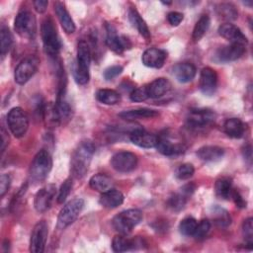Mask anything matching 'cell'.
I'll return each mask as SVG.
<instances>
[{
	"label": "cell",
	"mask_w": 253,
	"mask_h": 253,
	"mask_svg": "<svg viewBox=\"0 0 253 253\" xmlns=\"http://www.w3.org/2000/svg\"><path fill=\"white\" fill-rule=\"evenodd\" d=\"M95 146L91 141H82L73 151L70 159V172L73 178L81 179L88 172Z\"/></svg>",
	"instance_id": "1"
},
{
	"label": "cell",
	"mask_w": 253,
	"mask_h": 253,
	"mask_svg": "<svg viewBox=\"0 0 253 253\" xmlns=\"http://www.w3.org/2000/svg\"><path fill=\"white\" fill-rule=\"evenodd\" d=\"M91 63V50L85 41H80L77 45V56L74 67V79L80 85H85L89 81V69Z\"/></svg>",
	"instance_id": "2"
},
{
	"label": "cell",
	"mask_w": 253,
	"mask_h": 253,
	"mask_svg": "<svg viewBox=\"0 0 253 253\" xmlns=\"http://www.w3.org/2000/svg\"><path fill=\"white\" fill-rule=\"evenodd\" d=\"M41 35L44 51L49 56L55 57L61 48V42L58 37L54 22L50 17H47L43 20L41 28Z\"/></svg>",
	"instance_id": "3"
},
{
	"label": "cell",
	"mask_w": 253,
	"mask_h": 253,
	"mask_svg": "<svg viewBox=\"0 0 253 253\" xmlns=\"http://www.w3.org/2000/svg\"><path fill=\"white\" fill-rule=\"evenodd\" d=\"M142 219V212L137 209H129L115 215L112 224L114 228L124 235L131 232L132 228L136 226Z\"/></svg>",
	"instance_id": "4"
},
{
	"label": "cell",
	"mask_w": 253,
	"mask_h": 253,
	"mask_svg": "<svg viewBox=\"0 0 253 253\" xmlns=\"http://www.w3.org/2000/svg\"><path fill=\"white\" fill-rule=\"evenodd\" d=\"M52 167V159L48 151L42 149L34 157L30 166V177L35 182L43 181Z\"/></svg>",
	"instance_id": "5"
},
{
	"label": "cell",
	"mask_w": 253,
	"mask_h": 253,
	"mask_svg": "<svg viewBox=\"0 0 253 253\" xmlns=\"http://www.w3.org/2000/svg\"><path fill=\"white\" fill-rule=\"evenodd\" d=\"M16 33L25 39H34L37 33V20L35 15L29 10H21L14 21Z\"/></svg>",
	"instance_id": "6"
},
{
	"label": "cell",
	"mask_w": 253,
	"mask_h": 253,
	"mask_svg": "<svg viewBox=\"0 0 253 253\" xmlns=\"http://www.w3.org/2000/svg\"><path fill=\"white\" fill-rule=\"evenodd\" d=\"M84 208V200L80 198L73 199L69 201L65 206L60 210L57 216V228L64 229L73 223L78 217L79 213Z\"/></svg>",
	"instance_id": "7"
},
{
	"label": "cell",
	"mask_w": 253,
	"mask_h": 253,
	"mask_svg": "<svg viewBox=\"0 0 253 253\" xmlns=\"http://www.w3.org/2000/svg\"><path fill=\"white\" fill-rule=\"evenodd\" d=\"M7 124L10 131L15 137H23L29 128L28 115L22 108L15 107L7 114Z\"/></svg>",
	"instance_id": "8"
},
{
	"label": "cell",
	"mask_w": 253,
	"mask_h": 253,
	"mask_svg": "<svg viewBox=\"0 0 253 253\" xmlns=\"http://www.w3.org/2000/svg\"><path fill=\"white\" fill-rule=\"evenodd\" d=\"M39 63V58L34 55H30L24 58L15 68V82L19 85H24L25 83H27L37 72Z\"/></svg>",
	"instance_id": "9"
},
{
	"label": "cell",
	"mask_w": 253,
	"mask_h": 253,
	"mask_svg": "<svg viewBox=\"0 0 253 253\" xmlns=\"http://www.w3.org/2000/svg\"><path fill=\"white\" fill-rule=\"evenodd\" d=\"M48 235V226L44 220H41L33 228L30 238V251L33 253H42L44 251Z\"/></svg>",
	"instance_id": "10"
},
{
	"label": "cell",
	"mask_w": 253,
	"mask_h": 253,
	"mask_svg": "<svg viewBox=\"0 0 253 253\" xmlns=\"http://www.w3.org/2000/svg\"><path fill=\"white\" fill-rule=\"evenodd\" d=\"M106 43L108 47L118 54H122L126 49L131 47L130 41L125 36H119L115 27L111 24L106 25Z\"/></svg>",
	"instance_id": "11"
},
{
	"label": "cell",
	"mask_w": 253,
	"mask_h": 253,
	"mask_svg": "<svg viewBox=\"0 0 253 253\" xmlns=\"http://www.w3.org/2000/svg\"><path fill=\"white\" fill-rule=\"evenodd\" d=\"M111 165L118 172L127 173L135 169L137 165V156L129 151H120L113 155Z\"/></svg>",
	"instance_id": "12"
},
{
	"label": "cell",
	"mask_w": 253,
	"mask_h": 253,
	"mask_svg": "<svg viewBox=\"0 0 253 253\" xmlns=\"http://www.w3.org/2000/svg\"><path fill=\"white\" fill-rule=\"evenodd\" d=\"M56 188L54 185H47L42 188L35 196L34 206L38 212H45L47 211L53 202L55 197Z\"/></svg>",
	"instance_id": "13"
},
{
	"label": "cell",
	"mask_w": 253,
	"mask_h": 253,
	"mask_svg": "<svg viewBox=\"0 0 253 253\" xmlns=\"http://www.w3.org/2000/svg\"><path fill=\"white\" fill-rule=\"evenodd\" d=\"M245 52V45L230 43L220 46L214 53V60L217 62H230L240 58Z\"/></svg>",
	"instance_id": "14"
},
{
	"label": "cell",
	"mask_w": 253,
	"mask_h": 253,
	"mask_svg": "<svg viewBox=\"0 0 253 253\" xmlns=\"http://www.w3.org/2000/svg\"><path fill=\"white\" fill-rule=\"evenodd\" d=\"M217 75L211 67H205L200 74L199 87L201 92L206 96H211L216 90Z\"/></svg>",
	"instance_id": "15"
},
{
	"label": "cell",
	"mask_w": 253,
	"mask_h": 253,
	"mask_svg": "<svg viewBox=\"0 0 253 253\" xmlns=\"http://www.w3.org/2000/svg\"><path fill=\"white\" fill-rule=\"evenodd\" d=\"M215 119L212 111L208 109L191 110L188 116V124L193 127H203L210 125Z\"/></svg>",
	"instance_id": "16"
},
{
	"label": "cell",
	"mask_w": 253,
	"mask_h": 253,
	"mask_svg": "<svg viewBox=\"0 0 253 253\" xmlns=\"http://www.w3.org/2000/svg\"><path fill=\"white\" fill-rule=\"evenodd\" d=\"M218 34L225 40L229 41L230 43H240L246 45V43L248 42L247 38L241 32V30L230 23L220 25L218 28Z\"/></svg>",
	"instance_id": "17"
},
{
	"label": "cell",
	"mask_w": 253,
	"mask_h": 253,
	"mask_svg": "<svg viewBox=\"0 0 253 253\" xmlns=\"http://www.w3.org/2000/svg\"><path fill=\"white\" fill-rule=\"evenodd\" d=\"M166 57L167 53L165 50L157 47H150L142 53L141 61L147 67L160 68L163 66Z\"/></svg>",
	"instance_id": "18"
},
{
	"label": "cell",
	"mask_w": 253,
	"mask_h": 253,
	"mask_svg": "<svg viewBox=\"0 0 253 253\" xmlns=\"http://www.w3.org/2000/svg\"><path fill=\"white\" fill-rule=\"evenodd\" d=\"M129 139L133 144L142 148L155 147L157 142V136L141 128L133 129L129 134Z\"/></svg>",
	"instance_id": "19"
},
{
	"label": "cell",
	"mask_w": 253,
	"mask_h": 253,
	"mask_svg": "<svg viewBox=\"0 0 253 253\" xmlns=\"http://www.w3.org/2000/svg\"><path fill=\"white\" fill-rule=\"evenodd\" d=\"M143 245V239L139 237H135L133 239H129L126 237L124 234L116 235L112 241V248L115 252H126L132 249H135L136 246Z\"/></svg>",
	"instance_id": "20"
},
{
	"label": "cell",
	"mask_w": 253,
	"mask_h": 253,
	"mask_svg": "<svg viewBox=\"0 0 253 253\" xmlns=\"http://www.w3.org/2000/svg\"><path fill=\"white\" fill-rule=\"evenodd\" d=\"M172 72L174 77L181 83H187L196 76V67L190 62H180L173 66Z\"/></svg>",
	"instance_id": "21"
},
{
	"label": "cell",
	"mask_w": 253,
	"mask_h": 253,
	"mask_svg": "<svg viewBox=\"0 0 253 253\" xmlns=\"http://www.w3.org/2000/svg\"><path fill=\"white\" fill-rule=\"evenodd\" d=\"M54 107H55L60 124H64L70 120L72 112H71V107L65 98L64 86H62L58 91V95H57V99L54 104Z\"/></svg>",
	"instance_id": "22"
},
{
	"label": "cell",
	"mask_w": 253,
	"mask_h": 253,
	"mask_svg": "<svg viewBox=\"0 0 253 253\" xmlns=\"http://www.w3.org/2000/svg\"><path fill=\"white\" fill-rule=\"evenodd\" d=\"M54 12L57 16V19L62 27V29L64 30V32L66 34H72L75 32V24L71 18V16L69 15L68 11L66 10L65 6L63 3L61 2H55L54 5Z\"/></svg>",
	"instance_id": "23"
},
{
	"label": "cell",
	"mask_w": 253,
	"mask_h": 253,
	"mask_svg": "<svg viewBox=\"0 0 253 253\" xmlns=\"http://www.w3.org/2000/svg\"><path fill=\"white\" fill-rule=\"evenodd\" d=\"M124 195L121 191L116 189H110L104 193H101L99 203L106 209H115L124 203Z\"/></svg>",
	"instance_id": "24"
},
{
	"label": "cell",
	"mask_w": 253,
	"mask_h": 253,
	"mask_svg": "<svg viewBox=\"0 0 253 253\" xmlns=\"http://www.w3.org/2000/svg\"><path fill=\"white\" fill-rule=\"evenodd\" d=\"M197 155L203 161L215 162L223 157L224 149L217 145H206L199 148Z\"/></svg>",
	"instance_id": "25"
},
{
	"label": "cell",
	"mask_w": 253,
	"mask_h": 253,
	"mask_svg": "<svg viewBox=\"0 0 253 253\" xmlns=\"http://www.w3.org/2000/svg\"><path fill=\"white\" fill-rule=\"evenodd\" d=\"M148 97L152 99H157L165 95L171 89V83L166 78H157L153 80L150 84L146 85Z\"/></svg>",
	"instance_id": "26"
},
{
	"label": "cell",
	"mask_w": 253,
	"mask_h": 253,
	"mask_svg": "<svg viewBox=\"0 0 253 253\" xmlns=\"http://www.w3.org/2000/svg\"><path fill=\"white\" fill-rule=\"evenodd\" d=\"M159 116V113L152 109L147 108H140V109H133L124 111L119 114V117L126 120V121H136L141 119H151Z\"/></svg>",
	"instance_id": "27"
},
{
	"label": "cell",
	"mask_w": 253,
	"mask_h": 253,
	"mask_svg": "<svg viewBox=\"0 0 253 253\" xmlns=\"http://www.w3.org/2000/svg\"><path fill=\"white\" fill-rule=\"evenodd\" d=\"M223 130L229 137L240 138L244 134L245 125L240 119L230 118L224 122Z\"/></svg>",
	"instance_id": "28"
},
{
	"label": "cell",
	"mask_w": 253,
	"mask_h": 253,
	"mask_svg": "<svg viewBox=\"0 0 253 253\" xmlns=\"http://www.w3.org/2000/svg\"><path fill=\"white\" fill-rule=\"evenodd\" d=\"M155 147L157 150L166 156H173L184 152L185 147L181 144H174L165 137H157V142Z\"/></svg>",
	"instance_id": "29"
},
{
	"label": "cell",
	"mask_w": 253,
	"mask_h": 253,
	"mask_svg": "<svg viewBox=\"0 0 253 253\" xmlns=\"http://www.w3.org/2000/svg\"><path fill=\"white\" fill-rule=\"evenodd\" d=\"M89 185L93 190L100 193H104L112 189L114 186V183L109 176L102 173H98L90 178Z\"/></svg>",
	"instance_id": "30"
},
{
	"label": "cell",
	"mask_w": 253,
	"mask_h": 253,
	"mask_svg": "<svg viewBox=\"0 0 253 253\" xmlns=\"http://www.w3.org/2000/svg\"><path fill=\"white\" fill-rule=\"evenodd\" d=\"M128 19L131 25L137 30V32L145 39L150 38V32L149 29L145 23V21L141 18L139 13L134 9L130 8L128 11Z\"/></svg>",
	"instance_id": "31"
},
{
	"label": "cell",
	"mask_w": 253,
	"mask_h": 253,
	"mask_svg": "<svg viewBox=\"0 0 253 253\" xmlns=\"http://www.w3.org/2000/svg\"><path fill=\"white\" fill-rule=\"evenodd\" d=\"M214 191L217 198L227 200L230 198L232 192L231 179L228 177H221L215 181Z\"/></svg>",
	"instance_id": "32"
},
{
	"label": "cell",
	"mask_w": 253,
	"mask_h": 253,
	"mask_svg": "<svg viewBox=\"0 0 253 253\" xmlns=\"http://www.w3.org/2000/svg\"><path fill=\"white\" fill-rule=\"evenodd\" d=\"M96 99L104 105H116L121 101V95L113 89H100L96 92Z\"/></svg>",
	"instance_id": "33"
},
{
	"label": "cell",
	"mask_w": 253,
	"mask_h": 253,
	"mask_svg": "<svg viewBox=\"0 0 253 253\" xmlns=\"http://www.w3.org/2000/svg\"><path fill=\"white\" fill-rule=\"evenodd\" d=\"M211 216L214 223L218 227H227L231 223V217L229 212L218 206H214L211 208Z\"/></svg>",
	"instance_id": "34"
},
{
	"label": "cell",
	"mask_w": 253,
	"mask_h": 253,
	"mask_svg": "<svg viewBox=\"0 0 253 253\" xmlns=\"http://www.w3.org/2000/svg\"><path fill=\"white\" fill-rule=\"evenodd\" d=\"M210 25H211L210 17L208 15H202L194 27L193 34H192L193 41L199 42L209 30Z\"/></svg>",
	"instance_id": "35"
},
{
	"label": "cell",
	"mask_w": 253,
	"mask_h": 253,
	"mask_svg": "<svg viewBox=\"0 0 253 253\" xmlns=\"http://www.w3.org/2000/svg\"><path fill=\"white\" fill-rule=\"evenodd\" d=\"M12 43H13V37L10 30L7 27L2 26L0 30V51H1L2 58L10 50Z\"/></svg>",
	"instance_id": "36"
},
{
	"label": "cell",
	"mask_w": 253,
	"mask_h": 253,
	"mask_svg": "<svg viewBox=\"0 0 253 253\" xmlns=\"http://www.w3.org/2000/svg\"><path fill=\"white\" fill-rule=\"evenodd\" d=\"M216 12L219 17H221L224 20L233 21L237 19L238 12L235 8V6L231 3H220L216 7Z\"/></svg>",
	"instance_id": "37"
},
{
	"label": "cell",
	"mask_w": 253,
	"mask_h": 253,
	"mask_svg": "<svg viewBox=\"0 0 253 253\" xmlns=\"http://www.w3.org/2000/svg\"><path fill=\"white\" fill-rule=\"evenodd\" d=\"M188 199L189 197H187L185 194L179 191L178 193H175L169 198L167 202V206L174 211H180L181 210L184 209Z\"/></svg>",
	"instance_id": "38"
},
{
	"label": "cell",
	"mask_w": 253,
	"mask_h": 253,
	"mask_svg": "<svg viewBox=\"0 0 253 253\" xmlns=\"http://www.w3.org/2000/svg\"><path fill=\"white\" fill-rule=\"evenodd\" d=\"M198 221L194 217H185L181 220L179 223V231L185 235V236H193L196 227H197Z\"/></svg>",
	"instance_id": "39"
},
{
	"label": "cell",
	"mask_w": 253,
	"mask_h": 253,
	"mask_svg": "<svg viewBox=\"0 0 253 253\" xmlns=\"http://www.w3.org/2000/svg\"><path fill=\"white\" fill-rule=\"evenodd\" d=\"M242 234L248 246L253 244V219L252 217L246 218L242 223Z\"/></svg>",
	"instance_id": "40"
},
{
	"label": "cell",
	"mask_w": 253,
	"mask_h": 253,
	"mask_svg": "<svg viewBox=\"0 0 253 253\" xmlns=\"http://www.w3.org/2000/svg\"><path fill=\"white\" fill-rule=\"evenodd\" d=\"M194 172H195V168L192 164L184 163L177 168L175 175L180 180H187L194 175Z\"/></svg>",
	"instance_id": "41"
},
{
	"label": "cell",
	"mask_w": 253,
	"mask_h": 253,
	"mask_svg": "<svg viewBox=\"0 0 253 253\" xmlns=\"http://www.w3.org/2000/svg\"><path fill=\"white\" fill-rule=\"evenodd\" d=\"M71 189H72V179L67 178L66 180H64V182L61 184L59 188L58 195H57V203L62 204L63 202H65V200L67 199V197L71 192Z\"/></svg>",
	"instance_id": "42"
},
{
	"label": "cell",
	"mask_w": 253,
	"mask_h": 253,
	"mask_svg": "<svg viewBox=\"0 0 253 253\" xmlns=\"http://www.w3.org/2000/svg\"><path fill=\"white\" fill-rule=\"evenodd\" d=\"M210 229H211V222L208 219H203L197 224V227L193 236L196 239H203L209 233Z\"/></svg>",
	"instance_id": "43"
},
{
	"label": "cell",
	"mask_w": 253,
	"mask_h": 253,
	"mask_svg": "<svg viewBox=\"0 0 253 253\" xmlns=\"http://www.w3.org/2000/svg\"><path fill=\"white\" fill-rule=\"evenodd\" d=\"M129 98L132 102H142L148 99V92H147V87H138L135 89H132V91L129 94Z\"/></svg>",
	"instance_id": "44"
},
{
	"label": "cell",
	"mask_w": 253,
	"mask_h": 253,
	"mask_svg": "<svg viewBox=\"0 0 253 253\" xmlns=\"http://www.w3.org/2000/svg\"><path fill=\"white\" fill-rule=\"evenodd\" d=\"M123 72V66L121 65H113L108 67L105 71H104V78L106 80H112L115 77H117L118 75H120Z\"/></svg>",
	"instance_id": "45"
},
{
	"label": "cell",
	"mask_w": 253,
	"mask_h": 253,
	"mask_svg": "<svg viewBox=\"0 0 253 253\" xmlns=\"http://www.w3.org/2000/svg\"><path fill=\"white\" fill-rule=\"evenodd\" d=\"M11 185V177L8 174H2L0 178V196L4 197Z\"/></svg>",
	"instance_id": "46"
},
{
	"label": "cell",
	"mask_w": 253,
	"mask_h": 253,
	"mask_svg": "<svg viewBox=\"0 0 253 253\" xmlns=\"http://www.w3.org/2000/svg\"><path fill=\"white\" fill-rule=\"evenodd\" d=\"M183 19H184V16H183V14L180 13V12L173 11V12L168 13V15H167V20H168L169 24H170L171 26H174V27L180 25L181 22L183 21Z\"/></svg>",
	"instance_id": "47"
},
{
	"label": "cell",
	"mask_w": 253,
	"mask_h": 253,
	"mask_svg": "<svg viewBox=\"0 0 253 253\" xmlns=\"http://www.w3.org/2000/svg\"><path fill=\"white\" fill-rule=\"evenodd\" d=\"M230 197L233 199L236 207H238V208H246V202L243 200V198L241 197L239 192H237L236 190L232 189Z\"/></svg>",
	"instance_id": "48"
},
{
	"label": "cell",
	"mask_w": 253,
	"mask_h": 253,
	"mask_svg": "<svg viewBox=\"0 0 253 253\" xmlns=\"http://www.w3.org/2000/svg\"><path fill=\"white\" fill-rule=\"evenodd\" d=\"M33 5H34V8L35 10L38 12V13H44L46 8H47V5H48V2L45 1V0H37V1H34L33 2Z\"/></svg>",
	"instance_id": "49"
},
{
	"label": "cell",
	"mask_w": 253,
	"mask_h": 253,
	"mask_svg": "<svg viewBox=\"0 0 253 253\" xmlns=\"http://www.w3.org/2000/svg\"><path fill=\"white\" fill-rule=\"evenodd\" d=\"M1 137H2V143H1V151L3 152L6 148V145L8 144V141H9V136L8 134L6 133L5 129L2 127V130H1Z\"/></svg>",
	"instance_id": "50"
},
{
	"label": "cell",
	"mask_w": 253,
	"mask_h": 253,
	"mask_svg": "<svg viewBox=\"0 0 253 253\" xmlns=\"http://www.w3.org/2000/svg\"><path fill=\"white\" fill-rule=\"evenodd\" d=\"M163 4H165V5H169V4H171V2H162Z\"/></svg>",
	"instance_id": "51"
}]
</instances>
